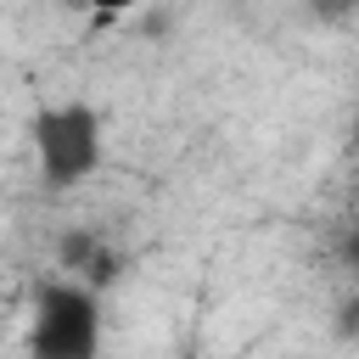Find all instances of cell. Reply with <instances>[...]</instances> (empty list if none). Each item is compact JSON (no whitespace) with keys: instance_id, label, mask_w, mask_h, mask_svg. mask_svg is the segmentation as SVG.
Segmentation results:
<instances>
[{"instance_id":"1","label":"cell","mask_w":359,"mask_h":359,"mask_svg":"<svg viewBox=\"0 0 359 359\" xmlns=\"http://www.w3.org/2000/svg\"><path fill=\"white\" fill-rule=\"evenodd\" d=\"M107 348V297L73 275H50L28 303V359H101Z\"/></svg>"},{"instance_id":"3","label":"cell","mask_w":359,"mask_h":359,"mask_svg":"<svg viewBox=\"0 0 359 359\" xmlns=\"http://www.w3.org/2000/svg\"><path fill=\"white\" fill-rule=\"evenodd\" d=\"M79 6H90V11H135L140 0H79Z\"/></svg>"},{"instance_id":"2","label":"cell","mask_w":359,"mask_h":359,"mask_svg":"<svg viewBox=\"0 0 359 359\" xmlns=\"http://www.w3.org/2000/svg\"><path fill=\"white\" fill-rule=\"evenodd\" d=\"M28 151L50 191H73L107 163V123L90 101H45L28 118Z\"/></svg>"},{"instance_id":"4","label":"cell","mask_w":359,"mask_h":359,"mask_svg":"<svg viewBox=\"0 0 359 359\" xmlns=\"http://www.w3.org/2000/svg\"><path fill=\"white\" fill-rule=\"evenodd\" d=\"M353 151H359V112H353Z\"/></svg>"}]
</instances>
